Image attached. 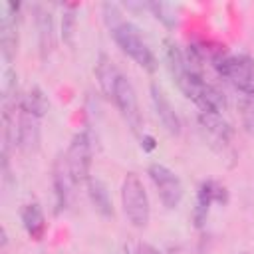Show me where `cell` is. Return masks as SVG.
<instances>
[{
  "label": "cell",
  "instance_id": "6da1fadb",
  "mask_svg": "<svg viewBox=\"0 0 254 254\" xmlns=\"http://www.w3.org/2000/svg\"><path fill=\"white\" fill-rule=\"evenodd\" d=\"M103 18H105V24H107L115 44L123 50V54H127L141 67L153 71L157 67V60H155L151 48L147 46V42L143 40L139 28L133 26L129 20H123V14L119 12V8L115 4H103Z\"/></svg>",
  "mask_w": 254,
  "mask_h": 254
},
{
  "label": "cell",
  "instance_id": "7a4b0ae2",
  "mask_svg": "<svg viewBox=\"0 0 254 254\" xmlns=\"http://www.w3.org/2000/svg\"><path fill=\"white\" fill-rule=\"evenodd\" d=\"M210 62L218 75L228 79L236 91L246 97H254V60L250 56H228L222 46L210 54Z\"/></svg>",
  "mask_w": 254,
  "mask_h": 254
},
{
  "label": "cell",
  "instance_id": "3957f363",
  "mask_svg": "<svg viewBox=\"0 0 254 254\" xmlns=\"http://www.w3.org/2000/svg\"><path fill=\"white\" fill-rule=\"evenodd\" d=\"M121 204L127 220L135 228H145L151 218V204L141 179L135 173L125 175L121 185Z\"/></svg>",
  "mask_w": 254,
  "mask_h": 254
},
{
  "label": "cell",
  "instance_id": "277c9868",
  "mask_svg": "<svg viewBox=\"0 0 254 254\" xmlns=\"http://www.w3.org/2000/svg\"><path fill=\"white\" fill-rule=\"evenodd\" d=\"M91 159H93V153H91L89 135L85 131L75 133L69 141L67 151H65V161H67V167H69L75 183H83V181L87 183L89 181Z\"/></svg>",
  "mask_w": 254,
  "mask_h": 254
},
{
  "label": "cell",
  "instance_id": "5b68a950",
  "mask_svg": "<svg viewBox=\"0 0 254 254\" xmlns=\"http://www.w3.org/2000/svg\"><path fill=\"white\" fill-rule=\"evenodd\" d=\"M149 177H151L165 208H177L183 200V190H185L181 179L169 167H165L161 163H153L149 167Z\"/></svg>",
  "mask_w": 254,
  "mask_h": 254
},
{
  "label": "cell",
  "instance_id": "8992f818",
  "mask_svg": "<svg viewBox=\"0 0 254 254\" xmlns=\"http://www.w3.org/2000/svg\"><path fill=\"white\" fill-rule=\"evenodd\" d=\"M113 101H115L117 109L121 111L123 119L127 121V125L131 127V131L139 133V129L143 127V117H141V111H139V101H137L135 87L125 75H121L117 85H115Z\"/></svg>",
  "mask_w": 254,
  "mask_h": 254
},
{
  "label": "cell",
  "instance_id": "52a82bcc",
  "mask_svg": "<svg viewBox=\"0 0 254 254\" xmlns=\"http://www.w3.org/2000/svg\"><path fill=\"white\" fill-rule=\"evenodd\" d=\"M18 4L2 2V16H0V50L6 64H12L16 50H18Z\"/></svg>",
  "mask_w": 254,
  "mask_h": 254
},
{
  "label": "cell",
  "instance_id": "ba28073f",
  "mask_svg": "<svg viewBox=\"0 0 254 254\" xmlns=\"http://www.w3.org/2000/svg\"><path fill=\"white\" fill-rule=\"evenodd\" d=\"M52 185H54V196H56V210L62 212L65 208H69L71 198H73V187H75V179L67 167L65 155H58V159L54 161V169H52Z\"/></svg>",
  "mask_w": 254,
  "mask_h": 254
},
{
  "label": "cell",
  "instance_id": "9c48e42d",
  "mask_svg": "<svg viewBox=\"0 0 254 254\" xmlns=\"http://www.w3.org/2000/svg\"><path fill=\"white\" fill-rule=\"evenodd\" d=\"M40 117L18 109L16 119V145L24 155H34L40 149Z\"/></svg>",
  "mask_w": 254,
  "mask_h": 254
},
{
  "label": "cell",
  "instance_id": "30bf717a",
  "mask_svg": "<svg viewBox=\"0 0 254 254\" xmlns=\"http://www.w3.org/2000/svg\"><path fill=\"white\" fill-rule=\"evenodd\" d=\"M151 101H153V107H155V113L161 121V125L165 127V131L173 137H179L181 131H183V125H181V117L177 115L175 107L171 105V101L167 99V95L163 93V89L153 83L151 85Z\"/></svg>",
  "mask_w": 254,
  "mask_h": 254
},
{
  "label": "cell",
  "instance_id": "8fae6325",
  "mask_svg": "<svg viewBox=\"0 0 254 254\" xmlns=\"http://www.w3.org/2000/svg\"><path fill=\"white\" fill-rule=\"evenodd\" d=\"M226 189L214 181H204L200 187H198V192H196V204H194V212H192V218H194V224L196 226H202L206 216H208V208L212 202H226Z\"/></svg>",
  "mask_w": 254,
  "mask_h": 254
},
{
  "label": "cell",
  "instance_id": "7c38bea8",
  "mask_svg": "<svg viewBox=\"0 0 254 254\" xmlns=\"http://www.w3.org/2000/svg\"><path fill=\"white\" fill-rule=\"evenodd\" d=\"M198 123L202 127V131L218 145H228L230 137H232V129L230 125L222 119L220 113H198Z\"/></svg>",
  "mask_w": 254,
  "mask_h": 254
},
{
  "label": "cell",
  "instance_id": "4fadbf2b",
  "mask_svg": "<svg viewBox=\"0 0 254 254\" xmlns=\"http://www.w3.org/2000/svg\"><path fill=\"white\" fill-rule=\"evenodd\" d=\"M36 28H38V44H40V56L46 62L50 54L54 52L56 46V36H54V20L52 14L38 8L36 10Z\"/></svg>",
  "mask_w": 254,
  "mask_h": 254
},
{
  "label": "cell",
  "instance_id": "5bb4252c",
  "mask_svg": "<svg viewBox=\"0 0 254 254\" xmlns=\"http://www.w3.org/2000/svg\"><path fill=\"white\" fill-rule=\"evenodd\" d=\"M95 77H97V83H99L103 95L109 97V99H113L115 85H117L121 73L115 67V64L111 62V58H107L105 54H101L99 60H97V64H95Z\"/></svg>",
  "mask_w": 254,
  "mask_h": 254
},
{
  "label": "cell",
  "instance_id": "9a60e30c",
  "mask_svg": "<svg viewBox=\"0 0 254 254\" xmlns=\"http://www.w3.org/2000/svg\"><path fill=\"white\" fill-rule=\"evenodd\" d=\"M87 194H89V200H91L93 208L103 218H111L113 216V202H111L109 190H107V187H105V183L101 179L89 177V181H87Z\"/></svg>",
  "mask_w": 254,
  "mask_h": 254
},
{
  "label": "cell",
  "instance_id": "2e32d148",
  "mask_svg": "<svg viewBox=\"0 0 254 254\" xmlns=\"http://www.w3.org/2000/svg\"><path fill=\"white\" fill-rule=\"evenodd\" d=\"M22 224L28 232V236L32 240H42L44 234H46V216H44V210L40 208L38 202H30L22 208Z\"/></svg>",
  "mask_w": 254,
  "mask_h": 254
},
{
  "label": "cell",
  "instance_id": "e0dca14e",
  "mask_svg": "<svg viewBox=\"0 0 254 254\" xmlns=\"http://www.w3.org/2000/svg\"><path fill=\"white\" fill-rule=\"evenodd\" d=\"M18 109L28 111V113H32V115H36V117L42 119V117L46 115V111H48V99H46L44 91H42L38 85H32V87L20 97Z\"/></svg>",
  "mask_w": 254,
  "mask_h": 254
},
{
  "label": "cell",
  "instance_id": "ac0fdd59",
  "mask_svg": "<svg viewBox=\"0 0 254 254\" xmlns=\"http://www.w3.org/2000/svg\"><path fill=\"white\" fill-rule=\"evenodd\" d=\"M147 8L153 10L155 18L161 20L167 28L177 26V22H179V12H177V8H175L173 4H165V2H149Z\"/></svg>",
  "mask_w": 254,
  "mask_h": 254
},
{
  "label": "cell",
  "instance_id": "d6986e66",
  "mask_svg": "<svg viewBox=\"0 0 254 254\" xmlns=\"http://www.w3.org/2000/svg\"><path fill=\"white\" fill-rule=\"evenodd\" d=\"M73 34H75V6H65L64 16H62V38L65 44H73Z\"/></svg>",
  "mask_w": 254,
  "mask_h": 254
},
{
  "label": "cell",
  "instance_id": "ffe728a7",
  "mask_svg": "<svg viewBox=\"0 0 254 254\" xmlns=\"http://www.w3.org/2000/svg\"><path fill=\"white\" fill-rule=\"evenodd\" d=\"M240 109H242L244 127L252 133V131H254V101H252V99H242V101H240Z\"/></svg>",
  "mask_w": 254,
  "mask_h": 254
},
{
  "label": "cell",
  "instance_id": "44dd1931",
  "mask_svg": "<svg viewBox=\"0 0 254 254\" xmlns=\"http://www.w3.org/2000/svg\"><path fill=\"white\" fill-rule=\"evenodd\" d=\"M141 147H143L145 151H153L157 145H155V139H153L151 135H143V137H141Z\"/></svg>",
  "mask_w": 254,
  "mask_h": 254
},
{
  "label": "cell",
  "instance_id": "7402d4cb",
  "mask_svg": "<svg viewBox=\"0 0 254 254\" xmlns=\"http://www.w3.org/2000/svg\"><path fill=\"white\" fill-rule=\"evenodd\" d=\"M139 254H161L155 246H151V244H147V242H141L139 244Z\"/></svg>",
  "mask_w": 254,
  "mask_h": 254
},
{
  "label": "cell",
  "instance_id": "603a6c76",
  "mask_svg": "<svg viewBox=\"0 0 254 254\" xmlns=\"http://www.w3.org/2000/svg\"><path fill=\"white\" fill-rule=\"evenodd\" d=\"M115 254H129V250H127V246H123V248H119Z\"/></svg>",
  "mask_w": 254,
  "mask_h": 254
}]
</instances>
